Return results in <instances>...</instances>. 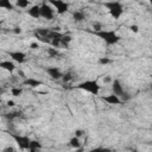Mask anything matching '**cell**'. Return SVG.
Instances as JSON below:
<instances>
[{"label":"cell","instance_id":"cell-1","mask_svg":"<svg viewBox=\"0 0 152 152\" xmlns=\"http://www.w3.org/2000/svg\"><path fill=\"white\" fill-rule=\"evenodd\" d=\"M94 33L96 34L98 37H100L101 39H103L107 45L117 44L120 41V37L114 31H103V30H100V31H96V32H94Z\"/></svg>","mask_w":152,"mask_h":152},{"label":"cell","instance_id":"cell-2","mask_svg":"<svg viewBox=\"0 0 152 152\" xmlns=\"http://www.w3.org/2000/svg\"><path fill=\"white\" fill-rule=\"evenodd\" d=\"M103 6L109 11L110 15L114 19H119L124 12L122 5L119 1H108V3H103Z\"/></svg>","mask_w":152,"mask_h":152},{"label":"cell","instance_id":"cell-3","mask_svg":"<svg viewBox=\"0 0 152 152\" xmlns=\"http://www.w3.org/2000/svg\"><path fill=\"white\" fill-rule=\"evenodd\" d=\"M79 89H83L86 91H89L94 95H96L99 91H100V86L98 83V81L95 80H89V81H84L82 83H80L79 86H76Z\"/></svg>","mask_w":152,"mask_h":152},{"label":"cell","instance_id":"cell-4","mask_svg":"<svg viewBox=\"0 0 152 152\" xmlns=\"http://www.w3.org/2000/svg\"><path fill=\"white\" fill-rule=\"evenodd\" d=\"M11 137L15 140V143L19 145L22 150H27L29 148V144L31 141V139L26 136H19V134H14V133H10Z\"/></svg>","mask_w":152,"mask_h":152},{"label":"cell","instance_id":"cell-5","mask_svg":"<svg viewBox=\"0 0 152 152\" xmlns=\"http://www.w3.org/2000/svg\"><path fill=\"white\" fill-rule=\"evenodd\" d=\"M49 1L57 8V13L58 14H63L69 10V4L63 1V0H49Z\"/></svg>","mask_w":152,"mask_h":152},{"label":"cell","instance_id":"cell-6","mask_svg":"<svg viewBox=\"0 0 152 152\" xmlns=\"http://www.w3.org/2000/svg\"><path fill=\"white\" fill-rule=\"evenodd\" d=\"M112 89H113V94H114V95H117V96H122V98L126 96V99H128L127 94L124 91L122 86H121V83H120L119 80H114V81H113V83H112Z\"/></svg>","mask_w":152,"mask_h":152},{"label":"cell","instance_id":"cell-7","mask_svg":"<svg viewBox=\"0 0 152 152\" xmlns=\"http://www.w3.org/2000/svg\"><path fill=\"white\" fill-rule=\"evenodd\" d=\"M41 17L48 19V20H51V19L53 18V11H52L51 7L48 6L45 3L41 6Z\"/></svg>","mask_w":152,"mask_h":152},{"label":"cell","instance_id":"cell-8","mask_svg":"<svg viewBox=\"0 0 152 152\" xmlns=\"http://www.w3.org/2000/svg\"><path fill=\"white\" fill-rule=\"evenodd\" d=\"M8 55H10V57H12L13 61H15L18 63H23L25 61V57H26V55L22 51H10Z\"/></svg>","mask_w":152,"mask_h":152},{"label":"cell","instance_id":"cell-9","mask_svg":"<svg viewBox=\"0 0 152 152\" xmlns=\"http://www.w3.org/2000/svg\"><path fill=\"white\" fill-rule=\"evenodd\" d=\"M102 100L105 102L109 103V105H119L121 102L120 99H119V96H117V95H114V94L107 95V96H102Z\"/></svg>","mask_w":152,"mask_h":152},{"label":"cell","instance_id":"cell-10","mask_svg":"<svg viewBox=\"0 0 152 152\" xmlns=\"http://www.w3.org/2000/svg\"><path fill=\"white\" fill-rule=\"evenodd\" d=\"M46 72L51 76V79H53V80H58V79H61L62 76H63V74L61 72V70L57 69V68H48Z\"/></svg>","mask_w":152,"mask_h":152},{"label":"cell","instance_id":"cell-11","mask_svg":"<svg viewBox=\"0 0 152 152\" xmlns=\"http://www.w3.org/2000/svg\"><path fill=\"white\" fill-rule=\"evenodd\" d=\"M27 14L32 18H39L41 17V6H38V5H34L32 6L29 11H27Z\"/></svg>","mask_w":152,"mask_h":152},{"label":"cell","instance_id":"cell-12","mask_svg":"<svg viewBox=\"0 0 152 152\" xmlns=\"http://www.w3.org/2000/svg\"><path fill=\"white\" fill-rule=\"evenodd\" d=\"M0 68L1 69H5L7 71H13L15 69V65L13 62L11 61H3V62H0Z\"/></svg>","mask_w":152,"mask_h":152},{"label":"cell","instance_id":"cell-13","mask_svg":"<svg viewBox=\"0 0 152 152\" xmlns=\"http://www.w3.org/2000/svg\"><path fill=\"white\" fill-rule=\"evenodd\" d=\"M0 8H5L7 11H13L14 5L10 1V0H0Z\"/></svg>","mask_w":152,"mask_h":152},{"label":"cell","instance_id":"cell-14","mask_svg":"<svg viewBox=\"0 0 152 152\" xmlns=\"http://www.w3.org/2000/svg\"><path fill=\"white\" fill-rule=\"evenodd\" d=\"M24 84L30 86V87H32V88H36V87H39V86H42V84H43V82H42V81H39V80H34V79H27V80H25V81H24Z\"/></svg>","mask_w":152,"mask_h":152},{"label":"cell","instance_id":"cell-15","mask_svg":"<svg viewBox=\"0 0 152 152\" xmlns=\"http://www.w3.org/2000/svg\"><path fill=\"white\" fill-rule=\"evenodd\" d=\"M39 148H42V145H41L39 141L31 140L30 144H29V148H27V150H30L31 152H34V151H37V150H39Z\"/></svg>","mask_w":152,"mask_h":152},{"label":"cell","instance_id":"cell-16","mask_svg":"<svg viewBox=\"0 0 152 152\" xmlns=\"http://www.w3.org/2000/svg\"><path fill=\"white\" fill-rule=\"evenodd\" d=\"M72 18L75 22H82V20H84V13L81 11H76L72 13Z\"/></svg>","mask_w":152,"mask_h":152},{"label":"cell","instance_id":"cell-17","mask_svg":"<svg viewBox=\"0 0 152 152\" xmlns=\"http://www.w3.org/2000/svg\"><path fill=\"white\" fill-rule=\"evenodd\" d=\"M20 112H11V113H7V114H5V118L8 120V121H12L13 119H15V118H18L19 115H20Z\"/></svg>","mask_w":152,"mask_h":152},{"label":"cell","instance_id":"cell-18","mask_svg":"<svg viewBox=\"0 0 152 152\" xmlns=\"http://www.w3.org/2000/svg\"><path fill=\"white\" fill-rule=\"evenodd\" d=\"M70 146H72L74 148H80L81 146V143H80V139L77 137H74L70 139Z\"/></svg>","mask_w":152,"mask_h":152},{"label":"cell","instance_id":"cell-19","mask_svg":"<svg viewBox=\"0 0 152 152\" xmlns=\"http://www.w3.org/2000/svg\"><path fill=\"white\" fill-rule=\"evenodd\" d=\"M48 55L53 58V57L60 56V52H58V50L55 49V48H49V49H48Z\"/></svg>","mask_w":152,"mask_h":152},{"label":"cell","instance_id":"cell-20","mask_svg":"<svg viewBox=\"0 0 152 152\" xmlns=\"http://www.w3.org/2000/svg\"><path fill=\"white\" fill-rule=\"evenodd\" d=\"M30 4V0H17V6L18 7H22V8H25L27 7Z\"/></svg>","mask_w":152,"mask_h":152},{"label":"cell","instance_id":"cell-21","mask_svg":"<svg viewBox=\"0 0 152 152\" xmlns=\"http://www.w3.org/2000/svg\"><path fill=\"white\" fill-rule=\"evenodd\" d=\"M11 93H12L13 96H20V95L23 94V89L22 88H12Z\"/></svg>","mask_w":152,"mask_h":152},{"label":"cell","instance_id":"cell-22","mask_svg":"<svg viewBox=\"0 0 152 152\" xmlns=\"http://www.w3.org/2000/svg\"><path fill=\"white\" fill-rule=\"evenodd\" d=\"M62 77H63V81H64V82H69V81L72 79V76H71L70 72H68V74H64V75L62 76Z\"/></svg>","mask_w":152,"mask_h":152},{"label":"cell","instance_id":"cell-23","mask_svg":"<svg viewBox=\"0 0 152 152\" xmlns=\"http://www.w3.org/2000/svg\"><path fill=\"white\" fill-rule=\"evenodd\" d=\"M110 62H112V61H110L109 58H106V57H105V58L102 57V58L99 60V63H100V64H108V63H110Z\"/></svg>","mask_w":152,"mask_h":152},{"label":"cell","instance_id":"cell-24","mask_svg":"<svg viewBox=\"0 0 152 152\" xmlns=\"http://www.w3.org/2000/svg\"><path fill=\"white\" fill-rule=\"evenodd\" d=\"M81 136H83V131H82V129H76V131H75V137L80 138Z\"/></svg>","mask_w":152,"mask_h":152},{"label":"cell","instance_id":"cell-25","mask_svg":"<svg viewBox=\"0 0 152 152\" xmlns=\"http://www.w3.org/2000/svg\"><path fill=\"white\" fill-rule=\"evenodd\" d=\"M93 27L95 29V31H94V32H96V31H100V30H101V25H100V24H98V23H96V24H94V25H93Z\"/></svg>","mask_w":152,"mask_h":152},{"label":"cell","instance_id":"cell-26","mask_svg":"<svg viewBox=\"0 0 152 152\" xmlns=\"http://www.w3.org/2000/svg\"><path fill=\"white\" fill-rule=\"evenodd\" d=\"M129 30L133 31V32H138V26H137V25H131V26H129Z\"/></svg>","mask_w":152,"mask_h":152},{"label":"cell","instance_id":"cell-27","mask_svg":"<svg viewBox=\"0 0 152 152\" xmlns=\"http://www.w3.org/2000/svg\"><path fill=\"white\" fill-rule=\"evenodd\" d=\"M31 49H38V44L37 43H32L31 44Z\"/></svg>","mask_w":152,"mask_h":152},{"label":"cell","instance_id":"cell-28","mask_svg":"<svg viewBox=\"0 0 152 152\" xmlns=\"http://www.w3.org/2000/svg\"><path fill=\"white\" fill-rule=\"evenodd\" d=\"M7 106L13 107V106H14V102H13V101H7Z\"/></svg>","mask_w":152,"mask_h":152},{"label":"cell","instance_id":"cell-29","mask_svg":"<svg viewBox=\"0 0 152 152\" xmlns=\"http://www.w3.org/2000/svg\"><path fill=\"white\" fill-rule=\"evenodd\" d=\"M14 32H15V33H20V32H22V30H20V29H19V27H15V30H14Z\"/></svg>","mask_w":152,"mask_h":152},{"label":"cell","instance_id":"cell-30","mask_svg":"<svg viewBox=\"0 0 152 152\" xmlns=\"http://www.w3.org/2000/svg\"><path fill=\"white\" fill-rule=\"evenodd\" d=\"M5 151H14V148H12V147H7V148H5Z\"/></svg>","mask_w":152,"mask_h":152},{"label":"cell","instance_id":"cell-31","mask_svg":"<svg viewBox=\"0 0 152 152\" xmlns=\"http://www.w3.org/2000/svg\"><path fill=\"white\" fill-rule=\"evenodd\" d=\"M103 81H105V82H109V81H110V79H109V77H106Z\"/></svg>","mask_w":152,"mask_h":152},{"label":"cell","instance_id":"cell-32","mask_svg":"<svg viewBox=\"0 0 152 152\" xmlns=\"http://www.w3.org/2000/svg\"><path fill=\"white\" fill-rule=\"evenodd\" d=\"M19 75H20L22 77H24V72H23V71H19Z\"/></svg>","mask_w":152,"mask_h":152},{"label":"cell","instance_id":"cell-33","mask_svg":"<svg viewBox=\"0 0 152 152\" xmlns=\"http://www.w3.org/2000/svg\"><path fill=\"white\" fill-rule=\"evenodd\" d=\"M1 25H3V23H1V22H0V31H1Z\"/></svg>","mask_w":152,"mask_h":152},{"label":"cell","instance_id":"cell-34","mask_svg":"<svg viewBox=\"0 0 152 152\" xmlns=\"http://www.w3.org/2000/svg\"><path fill=\"white\" fill-rule=\"evenodd\" d=\"M0 103H1V99H0Z\"/></svg>","mask_w":152,"mask_h":152}]
</instances>
